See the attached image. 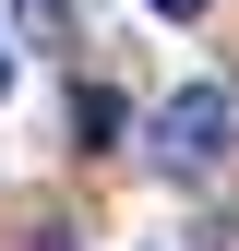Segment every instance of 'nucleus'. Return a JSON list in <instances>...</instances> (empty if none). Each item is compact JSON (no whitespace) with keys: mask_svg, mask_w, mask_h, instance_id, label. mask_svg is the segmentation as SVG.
Segmentation results:
<instances>
[{"mask_svg":"<svg viewBox=\"0 0 239 251\" xmlns=\"http://www.w3.org/2000/svg\"><path fill=\"white\" fill-rule=\"evenodd\" d=\"M227 144H239V96H227V84H179V96L156 108V168L167 179L227 168Z\"/></svg>","mask_w":239,"mask_h":251,"instance_id":"f257e3e1","label":"nucleus"},{"mask_svg":"<svg viewBox=\"0 0 239 251\" xmlns=\"http://www.w3.org/2000/svg\"><path fill=\"white\" fill-rule=\"evenodd\" d=\"M72 132L84 144H120V84H72Z\"/></svg>","mask_w":239,"mask_h":251,"instance_id":"f03ea898","label":"nucleus"},{"mask_svg":"<svg viewBox=\"0 0 239 251\" xmlns=\"http://www.w3.org/2000/svg\"><path fill=\"white\" fill-rule=\"evenodd\" d=\"M12 24H24L36 48H60V24H72V0H12Z\"/></svg>","mask_w":239,"mask_h":251,"instance_id":"7ed1b4c3","label":"nucleus"},{"mask_svg":"<svg viewBox=\"0 0 239 251\" xmlns=\"http://www.w3.org/2000/svg\"><path fill=\"white\" fill-rule=\"evenodd\" d=\"M143 12H156V24H191V12H215V0H143Z\"/></svg>","mask_w":239,"mask_h":251,"instance_id":"20e7f679","label":"nucleus"},{"mask_svg":"<svg viewBox=\"0 0 239 251\" xmlns=\"http://www.w3.org/2000/svg\"><path fill=\"white\" fill-rule=\"evenodd\" d=\"M0 96H12V48H0Z\"/></svg>","mask_w":239,"mask_h":251,"instance_id":"39448f33","label":"nucleus"}]
</instances>
